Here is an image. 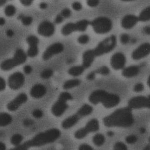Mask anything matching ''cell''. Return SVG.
Returning <instances> with one entry per match:
<instances>
[{
  "instance_id": "1",
  "label": "cell",
  "mask_w": 150,
  "mask_h": 150,
  "mask_svg": "<svg viewBox=\"0 0 150 150\" xmlns=\"http://www.w3.org/2000/svg\"><path fill=\"white\" fill-rule=\"evenodd\" d=\"M134 122L132 110L128 107L117 109L103 120V124L107 127L128 128Z\"/></svg>"
},
{
  "instance_id": "2",
  "label": "cell",
  "mask_w": 150,
  "mask_h": 150,
  "mask_svg": "<svg viewBox=\"0 0 150 150\" xmlns=\"http://www.w3.org/2000/svg\"><path fill=\"white\" fill-rule=\"evenodd\" d=\"M61 132L56 128H52L41 132L31 140L9 150H28L31 147H38L52 143L60 138Z\"/></svg>"
},
{
  "instance_id": "3",
  "label": "cell",
  "mask_w": 150,
  "mask_h": 150,
  "mask_svg": "<svg viewBox=\"0 0 150 150\" xmlns=\"http://www.w3.org/2000/svg\"><path fill=\"white\" fill-rule=\"evenodd\" d=\"M120 100V98L117 94L103 90L93 91L89 97V100L92 104L94 105L101 104L107 108H113L118 105Z\"/></svg>"
},
{
  "instance_id": "4",
  "label": "cell",
  "mask_w": 150,
  "mask_h": 150,
  "mask_svg": "<svg viewBox=\"0 0 150 150\" xmlns=\"http://www.w3.org/2000/svg\"><path fill=\"white\" fill-rule=\"evenodd\" d=\"M93 112V108L89 104L83 105L76 112L65 119L62 122L61 126L63 129L71 128L76 125L80 120L90 115Z\"/></svg>"
},
{
  "instance_id": "5",
  "label": "cell",
  "mask_w": 150,
  "mask_h": 150,
  "mask_svg": "<svg viewBox=\"0 0 150 150\" xmlns=\"http://www.w3.org/2000/svg\"><path fill=\"white\" fill-rule=\"evenodd\" d=\"M27 59V54L21 48L16 50L12 58L5 60L0 64L1 70L4 71H9L16 67L22 65L25 62Z\"/></svg>"
},
{
  "instance_id": "6",
  "label": "cell",
  "mask_w": 150,
  "mask_h": 150,
  "mask_svg": "<svg viewBox=\"0 0 150 150\" xmlns=\"http://www.w3.org/2000/svg\"><path fill=\"white\" fill-rule=\"evenodd\" d=\"M73 99L72 95L68 92H63L59 95L58 99L51 109L52 114L55 117H59L64 113L68 108V102Z\"/></svg>"
},
{
  "instance_id": "7",
  "label": "cell",
  "mask_w": 150,
  "mask_h": 150,
  "mask_svg": "<svg viewBox=\"0 0 150 150\" xmlns=\"http://www.w3.org/2000/svg\"><path fill=\"white\" fill-rule=\"evenodd\" d=\"M117 44L116 36L112 35L104 39L99 43L98 45L93 49L96 57L106 54L112 51Z\"/></svg>"
},
{
  "instance_id": "8",
  "label": "cell",
  "mask_w": 150,
  "mask_h": 150,
  "mask_svg": "<svg viewBox=\"0 0 150 150\" xmlns=\"http://www.w3.org/2000/svg\"><path fill=\"white\" fill-rule=\"evenodd\" d=\"M93 30L98 34H105L110 32L113 27V23L110 18L106 17H99L90 22Z\"/></svg>"
},
{
  "instance_id": "9",
  "label": "cell",
  "mask_w": 150,
  "mask_h": 150,
  "mask_svg": "<svg viewBox=\"0 0 150 150\" xmlns=\"http://www.w3.org/2000/svg\"><path fill=\"white\" fill-rule=\"evenodd\" d=\"M100 124L98 120L93 119L89 121L83 127L76 131L74 136L78 140L83 139L90 133H94L99 130Z\"/></svg>"
},
{
  "instance_id": "10",
  "label": "cell",
  "mask_w": 150,
  "mask_h": 150,
  "mask_svg": "<svg viewBox=\"0 0 150 150\" xmlns=\"http://www.w3.org/2000/svg\"><path fill=\"white\" fill-rule=\"evenodd\" d=\"M128 107L132 110L133 109L149 108L150 97L144 96H138L133 97L129 100Z\"/></svg>"
},
{
  "instance_id": "11",
  "label": "cell",
  "mask_w": 150,
  "mask_h": 150,
  "mask_svg": "<svg viewBox=\"0 0 150 150\" xmlns=\"http://www.w3.org/2000/svg\"><path fill=\"white\" fill-rule=\"evenodd\" d=\"M25 80L24 76L22 73L16 72L9 77L8 80V86L12 90H18L23 86Z\"/></svg>"
},
{
  "instance_id": "12",
  "label": "cell",
  "mask_w": 150,
  "mask_h": 150,
  "mask_svg": "<svg viewBox=\"0 0 150 150\" xmlns=\"http://www.w3.org/2000/svg\"><path fill=\"white\" fill-rule=\"evenodd\" d=\"M64 48V46L61 43H54L46 48L42 55V59L45 61L48 60L55 55L61 53Z\"/></svg>"
},
{
  "instance_id": "13",
  "label": "cell",
  "mask_w": 150,
  "mask_h": 150,
  "mask_svg": "<svg viewBox=\"0 0 150 150\" xmlns=\"http://www.w3.org/2000/svg\"><path fill=\"white\" fill-rule=\"evenodd\" d=\"M55 31L54 25L48 21L41 22L38 26V33L45 37H50L53 36Z\"/></svg>"
},
{
  "instance_id": "14",
  "label": "cell",
  "mask_w": 150,
  "mask_h": 150,
  "mask_svg": "<svg viewBox=\"0 0 150 150\" xmlns=\"http://www.w3.org/2000/svg\"><path fill=\"white\" fill-rule=\"evenodd\" d=\"M26 42L29 45V48L27 51V56L31 58L36 57L38 54L39 50L38 45L39 39L36 36L30 35L27 37Z\"/></svg>"
},
{
  "instance_id": "15",
  "label": "cell",
  "mask_w": 150,
  "mask_h": 150,
  "mask_svg": "<svg viewBox=\"0 0 150 150\" xmlns=\"http://www.w3.org/2000/svg\"><path fill=\"white\" fill-rule=\"evenodd\" d=\"M28 99L27 95L22 93L18 95L14 99L9 102L7 107L9 111L14 112L17 110L22 105L25 103Z\"/></svg>"
},
{
  "instance_id": "16",
  "label": "cell",
  "mask_w": 150,
  "mask_h": 150,
  "mask_svg": "<svg viewBox=\"0 0 150 150\" xmlns=\"http://www.w3.org/2000/svg\"><path fill=\"white\" fill-rule=\"evenodd\" d=\"M150 45L149 43H145L142 44L136 48L132 54V58L135 60H139L149 54Z\"/></svg>"
},
{
  "instance_id": "17",
  "label": "cell",
  "mask_w": 150,
  "mask_h": 150,
  "mask_svg": "<svg viewBox=\"0 0 150 150\" xmlns=\"http://www.w3.org/2000/svg\"><path fill=\"white\" fill-rule=\"evenodd\" d=\"M126 63V58L122 53H116L111 58V66L115 70L123 69Z\"/></svg>"
},
{
  "instance_id": "18",
  "label": "cell",
  "mask_w": 150,
  "mask_h": 150,
  "mask_svg": "<svg viewBox=\"0 0 150 150\" xmlns=\"http://www.w3.org/2000/svg\"><path fill=\"white\" fill-rule=\"evenodd\" d=\"M138 17L133 15L125 16L122 19L121 25L123 28L127 30L134 27L138 23Z\"/></svg>"
},
{
  "instance_id": "19",
  "label": "cell",
  "mask_w": 150,
  "mask_h": 150,
  "mask_svg": "<svg viewBox=\"0 0 150 150\" xmlns=\"http://www.w3.org/2000/svg\"><path fill=\"white\" fill-rule=\"evenodd\" d=\"M47 92L45 86L41 84L34 85L30 91V95L35 98H40L44 97Z\"/></svg>"
},
{
  "instance_id": "20",
  "label": "cell",
  "mask_w": 150,
  "mask_h": 150,
  "mask_svg": "<svg viewBox=\"0 0 150 150\" xmlns=\"http://www.w3.org/2000/svg\"><path fill=\"white\" fill-rule=\"evenodd\" d=\"M96 56L93 50H88L84 52L82 56V66L85 69L89 68L94 62Z\"/></svg>"
},
{
  "instance_id": "21",
  "label": "cell",
  "mask_w": 150,
  "mask_h": 150,
  "mask_svg": "<svg viewBox=\"0 0 150 150\" xmlns=\"http://www.w3.org/2000/svg\"><path fill=\"white\" fill-rule=\"evenodd\" d=\"M140 68L136 66H131L123 69L122 75L125 77L130 78L137 76L140 73Z\"/></svg>"
},
{
  "instance_id": "22",
  "label": "cell",
  "mask_w": 150,
  "mask_h": 150,
  "mask_svg": "<svg viewBox=\"0 0 150 150\" xmlns=\"http://www.w3.org/2000/svg\"><path fill=\"white\" fill-rule=\"evenodd\" d=\"M12 121L10 115L6 112L0 113V127H4L9 125Z\"/></svg>"
},
{
  "instance_id": "23",
  "label": "cell",
  "mask_w": 150,
  "mask_h": 150,
  "mask_svg": "<svg viewBox=\"0 0 150 150\" xmlns=\"http://www.w3.org/2000/svg\"><path fill=\"white\" fill-rule=\"evenodd\" d=\"M76 31L83 32L86 30L90 22L86 19H83L75 23Z\"/></svg>"
},
{
  "instance_id": "24",
  "label": "cell",
  "mask_w": 150,
  "mask_h": 150,
  "mask_svg": "<svg viewBox=\"0 0 150 150\" xmlns=\"http://www.w3.org/2000/svg\"><path fill=\"white\" fill-rule=\"evenodd\" d=\"M75 31H76L75 26V23H73L66 24L61 30L62 33L64 36H68Z\"/></svg>"
},
{
  "instance_id": "25",
  "label": "cell",
  "mask_w": 150,
  "mask_h": 150,
  "mask_svg": "<svg viewBox=\"0 0 150 150\" xmlns=\"http://www.w3.org/2000/svg\"><path fill=\"white\" fill-rule=\"evenodd\" d=\"M85 69L82 66H74L69 69L68 73L73 76H77L82 75Z\"/></svg>"
},
{
  "instance_id": "26",
  "label": "cell",
  "mask_w": 150,
  "mask_h": 150,
  "mask_svg": "<svg viewBox=\"0 0 150 150\" xmlns=\"http://www.w3.org/2000/svg\"><path fill=\"white\" fill-rule=\"evenodd\" d=\"M81 83V80L77 79L67 80L63 85V88L65 90L72 89L78 86Z\"/></svg>"
},
{
  "instance_id": "27",
  "label": "cell",
  "mask_w": 150,
  "mask_h": 150,
  "mask_svg": "<svg viewBox=\"0 0 150 150\" xmlns=\"http://www.w3.org/2000/svg\"><path fill=\"white\" fill-rule=\"evenodd\" d=\"M138 20L141 22H147L149 21L150 19V6L145 8L141 12L139 16Z\"/></svg>"
},
{
  "instance_id": "28",
  "label": "cell",
  "mask_w": 150,
  "mask_h": 150,
  "mask_svg": "<svg viewBox=\"0 0 150 150\" xmlns=\"http://www.w3.org/2000/svg\"><path fill=\"white\" fill-rule=\"evenodd\" d=\"M92 142L96 146H101L105 142V138L104 135L101 134H97L93 136Z\"/></svg>"
},
{
  "instance_id": "29",
  "label": "cell",
  "mask_w": 150,
  "mask_h": 150,
  "mask_svg": "<svg viewBox=\"0 0 150 150\" xmlns=\"http://www.w3.org/2000/svg\"><path fill=\"white\" fill-rule=\"evenodd\" d=\"M23 139V138L22 135L20 134H15L11 138V143L12 145L16 147L22 144Z\"/></svg>"
},
{
  "instance_id": "30",
  "label": "cell",
  "mask_w": 150,
  "mask_h": 150,
  "mask_svg": "<svg viewBox=\"0 0 150 150\" xmlns=\"http://www.w3.org/2000/svg\"><path fill=\"white\" fill-rule=\"evenodd\" d=\"M16 8L13 5H8L6 6L4 9V13L5 15L8 17L13 16L16 13Z\"/></svg>"
},
{
  "instance_id": "31",
  "label": "cell",
  "mask_w": 150,
  "mask_h": 150,
  "mask_svg": "<svg viewBox=\"0 0 150 150\" xmlns=\"http://www.w3.org/2000/svg\"><path fill=\"white\" fill-rule=\"evenodd\" d=\"M18 18L21 20L22 23L26 26L30 25L33 22V18L29 16H24L23 15H20L18 16Z\"/></svg>"
},
{
  "instance_id": "32",
  "label": "cell",
  "mask_w": 150,
  "mask_h": 150,
  "mask_svg": "<svg viewBox=\"0 0 150 150\" xmlns=\"http://www.w3.org/2000/svg\"><path fill=\"white\" fill-rule=\"evenodd\" d=\"M96 74H100L103 76H107L110 74V70L106 66H103L100 68L97 71H95Z\"/></svg>"
},
{
  "instance_id": "33",
  "label": "cell",
  "mask_w": 150,
  "mask_h": 150,
  "mask_svg": "<svg viewBox=\"0 0 150 150\" xmlns=\"http://www.w3.org/2000/svg\"><path fill=\"white\" fill-rule=\"evenodd\" d=\"M53 74V70L51 69H45L41 74V77L44 79H48L51 77Z\"/></svg>"
},
{
  "instance_id": "34",
  "label": "cell",
  "mask_w": 150,
  "mask_h": 150,
  "mask_svg": "<svg viewBox=\"0 0 150 150\" xmlns=\"http://www.w3.org/2000/svg\"><path fill=\"white\" fill-rule=\"evenodd\" d=\"M113 150H128V148L123 142H118L114 145Z\"/></svg>"
},
{
  "instance_id": "35",
  "label": "cell",
  "mask_w": 150,
  "mask_h": 150,
  "mask_svg": "<svg viewBox=\"0 0 150 150\" xmlns=\"http://www.w3.org/2000/svg\"><path fill=\"white\" fill-rule=\"evenodd\" d=\"M90 41V37L87 35H82L77 39V41L79 44L85 45Z\"/></svg>"
},
{
  "instance_id": "36",
  "label": "cell",
  "mask_w": 150,
  "mask_h": 150,
  "mask_svg": "<svg viewBox=\"0 0 150 150\" xmlns=\"http://www.w3.org/2000/svg\"><path fill=\"white\" fill-rule=\"evenodd\" d=\"M138 140L137 137L134 135H130L126 137V141L129 144H134Z\"/></svg>"
},
{
  "instance_id": "37",
  "label": "cell",
  "mask_w": 150,
  "mask_h": 150,
  "mask_svg": "<svg viewBox=\"0 0 150 150\" xmlns=\"http://www.w3.org/2000/svg\"><path fill=\"white\" fill-rule=\"evenodd\" d=\"M130 41V37L129 35L126 33L122 34L120 37V41L122 44L127 45Z\"/></svg>"
},
{
  "instance_id": "38",
  "label": "cell",
  "mask_w": 150,
  "mask_h": 150,
  "mask_svg": "<svg viewBox=\"0 0 150 150\" xmlns=\"http://www.w3.org/2000/svg\"><path fill=\"white\" fill-rule=\"evenodd\" d=\"M71 14V11L70 9L68 8H66L62 11L60 15L63 18H68L70 16Z\"/></svg>"
},
{
  "instance_id": "39",
  "label": "cell",
  "mask_w": 150,
  "mask_h": 150,
  "mask_svg": "<svg viewBox=\"0 0 150 150\" xmlns=\"http://www.w3.org/2000/svg\"><path fill=\"white\" fill-rule=\"evenodd\" d=\"M144 90V85L142 83H137L134 87V91L135 92H141Z\"/></svg>"
},
{
  "instance_id": "40",
  "label": "cell",
  "mask_w": 150,
  "mask_h": 150,
  "mask_svg": "<svg viewBox=\"0 0 150 150\" xmlns=\"http://www.w3.org/2000/svg\"><path fill=\"white\" fill-rule=\"evenodd\" d=\"M32 115L35 118L39 119L43 116V112L40 109H35L33 112Z\"/></svg>"
},
{
  "instance_id": "41",
  "label": "cell",
  "mask_w": 150,
  "mask_h": 150,
  "mask_svg": "<svg viewBox=\"0 0 150 150\" xmlns=\"http://www.w3.org/2000/svg\"><path fill=\"white\" fill-rule=\"evenodd\" d=\"M78 150H94L91 146L86 144H81L78 148Z\"/></svg>"
},
{
  "instance_id": "42",
  "label": "cell",
  "mask_w": 150,
  "mask_h": 150,
  "mask_svg": "<svg viewBox=\"0 0 150 150\" xmlns=\"http://www.w3.org/2000/svg\"><path fill=\"white\" fill-rule=\"evenodd\" d=\"M72 8L75 11H80L82 9V5L80 2H75L72 4Z\"/></svg>"
},
{
  "instance_id": "43",
  "label": "cell",
  "mask_w": 150,
  "mask_h": 150,
  "mask_svg": "<svg viewBox=\"0 0 150 150\" xmlns=\"http://www.w3.org/2000/svg\"><path fill=\"white\" fill-rule=\"evenodd\" d=\"M87 4L89 6L91 7H95L96 6H98L99 4V1H93V0H91V1H88L87 2Z\"/></svg>"
},
{
  "instance_id": "44",
  "label": "cell",
  "mask_w": 150,
  "mask_h": 150,
  "mask_svg": "<svg viewBox=\"0 0 150 150\" xmlns=\"http://www.w3.org/2000/svg\"><path fill=\"white\" fill-rule=\"evenodd\" d=\"M6 87V83L3 78L0 77V92L4 91Z\"/></svg>"
},
{
  "instance_id": "45",
  "label": "cell",
  "mask_w": 150,
  "mask_h": 150,
  "mask_svg": "<svg viewBox=\"0 0 150 150\" xmlns=\"http://www.w3.org/2000/svg\"><path fill=\"white\" fill-rule=\"evenodd\" d=\"M23 71L26 74H29L32 71V68L31 66H29V65H26L24 67Z\"/></svg>"
},
{
  "instance_id": "46",
  "label": "cell",
  "mask_w": 150,
  "mask_h": 150,
  "mask_svg": "<svg viewBox=\"0 0 150 150\" xmlns=\"http://www.w3.org/2000/svg\"><path fill=\"white\" fill-rule=\"evenodd\" d=\"M63 18L62 16L60 14L57 15L55 19V23L56 24H60L63 21Z\"/></svg>"
},
{
  "instance_id": "47",
  "label": "cell",
  "mask_w": 150,
  "mask_h": 150,
  "mask_svg": "<svg viewBox=\"0 0 150 150\" xmlns=\"http://www.w3.org/2000/svg\"><path fill=\"white\" fill-rule=\"evenodd\" d=\"M96 73L95 71L91 72L87 76V79L89 80H92L94 79L96 77Z\"/></svg>"
},
{
  "instance_id": "48",
  "label": "cell",
  "mask_w": 150,
  "mask_h": 150,
  "mask_svg": "<svg viewBox=\"0 0 150 150\" xmlns=\"http://www.w3.org/2000/svg\"><path fill=\"white\" fill-rule=\"evenodd\" d=\"M20 2L24 6H29L31 5L33 3V1L31 0H22L20 1Z\"/></svg>"
},
{
  "instance_id": "49",
  "label": "cell",
  "mask_w": 150,
  "mask_h": 150,
  "mask_svg": "<svg viewBox=\"0 0 150 150\" xmlns=\"http://www.w3.org/2000/svg\"><path fill=\"white\" fill-rule=\"evenodd\" d=\"M33 121L30 120H26L24 121V124L25 126L29 127V126H31L33 124Z\"/></svg>"
},
{
  "instance_id": "50",
  "label": "cell",
  "mask_w": 150,
  "mask_h": 150,
  "mask_svg": "<svg viewBox=\"0 0 150 150\" xmlns=\"http://www.w3.org/2000/svg\"><path fill=\"white\" fill-rule=\"evenodd\" d=\"M144 33L145 34L149 35L150 33V29L149 26H145L143 29Z\"/></svg>"
},
{
  "instance_id": "51",
  "label": "cell",
  "mask_w": 150,
  "mask_h": 150,
  "mask_svg": "<svg viewBox=\"0 0 150 150\" xmlns=\"http://www.w3.org/2000/svg\"><path fill=\"white\" fill-rule=\"evenodd\" d=\"M47 6V4L45 2H41L39 4L40 8L42 9H45L46 8Z\"/></svg>"
},
{
  "instance_id": "52",
  "label": "cell",
  "mask_w": 150,
  "mask_h": 150,
  "mask_svg": "<svg viewBox=\"0 0 150 150\" xmlns=\"http://www.w3.org/2000/svg\"><path fill=\"white\" fill-rule=\"evenodd\" d=\"M7 36L9 37H11L14 35V32L11 30H9L6 32Z\"/></svg>"
},
{
  "instance_id": "53",
  "label": "cell",
  "mask_w": 150,
  "mask_h": 150,
  "mask_svg": "<svg viewBox=\"0 0 150 150\" xmlns=\"http://www.w3.org/2000/svg\"><path fill=\"white\" fill-rule=\"evenodd\" d=\"M0 150H6L5 144L2 142H0Z\"/></svg>"
},
{
  "instance_id": "54",
  "label": "cell",
  "mask_w": 150,
  "mask_h": 150,
  "mask_svg": "<svg viewBox=\"0 0 150 150\" xmlns=\"http://www.w3.org/2000/svg\"><path fill=\"white\" fill-rule=\"evenodd\" d=\"M5 19L3 18L0 17V25H3L5 24Z\"/></svg>"
},
{
  "instance_id": "55",
  "label": "cell",
  "mask_w": 150,
  "mask_h": 150,
  "mask_svg": "<svg viewBox=\"0 0 150 150\" xmlns=\"http://www.w3.org/2000/svg\"><path fill=\"white\" fill-rule=\"evenodd\" d=\"M7 1H4V0H0V7L3 6L4 5L6 4Z\"/></svg>"
},
{
  "instance_id": "56",
  "label": "cell",
  "mask_w": 150,
  "mask_h": 150,
  "mask_svg": "<svg viewBox=\"0 0 150 150\" xmlns=\"http://www.w3.org/2000/svg\"><path fill=\"white\" fill-rule=\"evenodd\" d=\"M107 135L109 137H112L114 135V133L113 132H112V131H109V132H107Z\"/></svg>"
},
{
  "instance_id": "57",
  "label": "cell",
  "mask_w": 150,
  "mask_h": 150,
  "mask_svg": "<svg viewBox=\"0 0 150 150\" xmlns=\"http://www.w3.org/2000/svg\"><path fill=\"white\" fill-rule=\"evenodd\" d=\"M150 148L149 145H147L146 146L145 148L144 149V150H150Z\"/></svg>"
},
{
  "instance_id": "58",
  "label": "cell",
  "mask_w": 150,
  "mask_h": 150,
  "mask_svg": "<svg viewBox=\"0 0 150 150\" xmlns=\"http://www.w3.org/2000/svg\"><path fill=\"white\" fill-rule=\"evenodd\" d=\"M144 131H145V130H144V129L142 128L141 129V132L142 133H144Z\"/></svg>"
}]
</instances>
